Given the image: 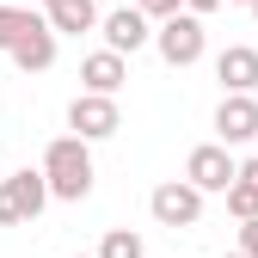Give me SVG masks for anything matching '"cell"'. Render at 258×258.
I'll return each mask as SVG.
<instances>
[{
  "instance_id": "cell-1",
  "label": "cell",
  "mask_w": 258,
  "mask_h": 258,
  "mask_svg": "<svg viewBox=\"0 0 258 258\" xmlns=\"http://www.w3.org/2000/svg\"><path fill=\"white\" fill-rule=\"evenodd\" d=\"M43 178H49V197H61V203L92 197V154H86V142L80 136H55L43 148Z\"/></svg>"
},
{
  "instance_id": "cell-2",
  "label": "cell",
  "mask_w": 258,
  "mask_h": 258,
  "mask_svg": "<svg viewBox=\"0 0 258 258\" xmlns=\"http://www.w3.org/2000/svg\"><path fill=\"white\" fill-rule=\"evenodd\" d=\"M203 19L197 13H166V19H154V49H160V61L166 68H190V61H203Z\"/></svg>"
},
{
  "instance_id": "cell-3",
  "label": "cell",
  "mask_w": 258,
  "mask_h": 258,
  "mask_svg": "<svg viewBox=\"0 0 258 258\" xmlns=\"http://www.w3.org/2000/svg\"><path fill=\"white\" fill-rule=\"evenodd\" d=\"M43 203H49V178H43V166H19L13 178H0V228L37 221Z\"/></svg>"
},
{
  "instance_id": "cell-4",
  "label": "cell",
  "mask_w": 258,
  "mask_h": 258,
  "mask_svg": "<svg viewBox=\"0 0 258 258\" xmlns=\"http://www.w3.org/2000/svg\"><path fill=\"white\" fill-rule=\"evenodd\" d=\"M148 209H154L160 228H197V221H203V190L190 178H166V184H154Z\"/></svg>"
},
{
  "instance_id": "cell-5",
  "label": "cell",
  "mask_w": 258,
  "mask_h": 258,
  "mask_svg": "<svg viewBox=\"0 0 258 258\" xmlns=\"http://www.w3.org/2000/svg\"><path fill=\"white\" fill-rule=\"evenodd\" d=\"M68 129H74L80 142H105V136H117V129H123L117 99H111V92H80V99L68 105Z\"/></svg>"
},
{
  "instance_id": "cell-6",
  "label": "cell",
  "mask_w": 258,
  "mask_h": 258,
  "mask_svg": "<svg viewBox=\"0 0 258 258\" xmlns=\"http://www.w3.org/2000/svg\"><path fill=\"white\" fill-rule=\"evenodd\" d=\"M234 172H240V166H234V154L221 148V142H203V148H190V160H184V178L197 184L203 197H209V190H228V184H234Z\"/></svg>"
},
{
  "instance_id": "cell-7",
  "label": "cell",
  "mask_w": 258,
  "mask_h": 258,
  "mask_svg": "<svg viewBox=\"0 0 258 258\" xmlns=\"http://www.w3.org/2000/svg\"><path fill=\"white\" fill-rule=\"evenodd\" d=\"M99 25H105V49H117V55H136L142 43H154V19H148L142 7H117V13H105Z\"/></svg>"
},
{
  "instance_id": "cell-8",
  "label": "cell",
  "mask_w": 258,
  "mask_h": 258,
  "mask_svg": "<svg viewBox=\"0 0 258 258\" xmlns=\"http://www.w3.org/2000/svg\"><path fill=\"white\" fill-rule=\"evenodd\" d=\"M215 136L221 148H240L258 136V105H252V92H228V99L215 105Z\"/></svg>"
},
{
  "instance_id": "cell-9",
  "label": "cell",
  "mask_w": 258,
  "mask_h": 258,
  "mask_svg": "<svg viewBox=\"0 0 258 258\" xmlns=\"http://www.w3.org/2000/svg\"><path fill=\"white\" fill-rule=\"evenodd\" d=\"M25 74H43V68H55V31H49V19H31L19 37H13V49H7Z\"/></svg>"
},
{
  "instance_id": "cell-10",
  "label": "cell",
  "mask_w": 258,
  "mask_h": 258,
  "mask_svg": "<svg viewBox=\"0 0 258 258\" xmlns=\"http://www.w3.org/2000/svg\"><path fill=\"white\" fill-rule=\"evenodd\" d=\"M215 80H221V92H252L258 86V49L252 43H228L215 55Z\"/></svg>"
},
{
  "instance_id": "cell-11",
  "label": "cell",
  "mask_w": 258,
  "mask_h": 258,
  "mask_svg": "<svg viewBox=\"0 0 258 258\" xmlns=\"http://www.w3.org/2000/svg\"><path fill=\"white\" fill-rule=\"evenodd\" d=\"M80 80H86V92H111V99H117V86L129 80V55H117V49L86 55L80 61Z\"/></svg>"
},
{
  "instance_id": "cell-12",
  "label": "cell",
  "mask_w": 258,
  "mask_h": 258,
  "mask_svg": "<svg viewBox=\"0 0 258 258\" xmlns=\"http://www.w3.org/2000/svg\"><path fill=\"white\" fill-rule=\"evenodd\" d=\"M43 19H49L55 37H80V31L99 25V7L92 0H43Z\"/></svg>"
},
{
  "instance_id": "cell-13",
  "label": "cell",
  "mask_w": 258,
  "mask_h": 258,
  "mask_svg": "<svg viewBox=\"0 0 258 258\" xmlns=\"http://www.w3.org/2000/svg\"><path fill=\"white\" fill-rule=\"evenodd\" d=\"M99 258H142V234H129V228H111L99 240Z\"/></svg>"
},
{
  "instance_id": "cell-14",
  "label": "cell",
  "mask_w": 258,
  "mask_h": 258,
  "mask_svg": "<svg viewBox=\"0 0 258 258\" xmlns=\"http://www.w3.org/2000/svg\"><path fill=\"white\" fill-rule=\"evenodd\" d=\"M221 197H228V215H240V221H246V215H258V184H246V178H234Z\"/></svg>"
},
{
  "instance_id": "cell-15",
  "label": "cell",
  "mask_w": 258,
  "mask_h": 258,
  "mask_svg": "<svg viewBox=\"0 0 258 258\" xmlns=\"http://www.w3.org/2000/svg\"><path fill=\"white\" fill-rule=\"evenodd\" d=\"M31 19H37V13H25V7H0V49H13V37H19Z\"/></svg>"
},
{
  "instance_id": "cell-16",
  "label": "cell",
  "mask_w": 258,
  "mask_h": 258,
  "mask_svg": "<svg viewBox=\"0 0 258 258\" xmlns=\"http://www.w3.org/2000/svg\"><path fill=\"white\" fill-rule=\"evenodd\" d=\"M240 252H246V258H258V215H246V221H240Z\"/></svg>"
},
{
  "instance_id": "cell-17",
  "label": "cell",
  "mask_w": 258,
  "mask_h": 258,
  "mask_svg": "<svg viewBox=\"0 0 258 258\" xmlns=\"http://www.w3.org/2000/svg\"><path fill=\"white\" fill-rule=\"evenodd\" d=\"M136 7H142L148 19H166V13H178V7H184V0H136Z\"/></svg>"
},
{
  "instance_id": "cell-18",
  "label": "cell",
  "mask_w": 258,
  "mask_h": 258,
  "mask_svg": "<svg viewBox=\"0 0 258 258\" xmlns=\"http://www.w3.org/2000/svg\"><path fill=\"white\" fill-rule=\"evenodd\" d=\"M215 7H221V0H184V13H197V19H209Z\"/></svg>"
},
{
  "instance_id": "cell-19",
  "label": "cell",
  "mask_w": 258,
  "mask_h": 258,
  "mask_svg": "<svg viewBox=\"0 0 258 258\" xmlns=\"http://www.w3.org/2000/svg\"><path fill=\"white\" fill-rule=\"evenodd\" d=\"M234 178H246V184H258V154H252V160H246V166H240V172H234Z\"/></svg>"
},
{
  "instance_id": "cell-20",
  "label": "cell",
  "mask_w": 258,
  "mask_h": 258,
  "mask_svg": "<svg viewBox=\"0 0 258 258\" xmlns=\"http://www.w3.org/2000/svg\"><path fill=\"white\" fill-rule=\"evenodd\" d=\"M246 7H252V19H258V0H246Z\"/></svg>"
},
{
  "instance_id": "cell-21",
  "label": "cell",
  "mask_w": 258,
  "mask_h": 258,
  "mask_svg": "<svg viewBox=\"0 0 258 258\" xmlns=\"http://www.w3.org/2000/svg\"><path fill=\"white\" fill-rule=\"evenodd\" d=\"M221 258H246V252H221Z\"/></svg>"
},
{
  "instance_id": "cell-22",
  "label": "cell",
  "mask_w": 258,
  "mask_h": 258,
  "mask_svg": "<svg viewBox=\"0 0 258 258\" xmlns=\"http://www.w3.org/2000/svg\"><path fill=\"white\" fill-rule=\"evenodd\" d=\"M240 7H246V0H240Z\"/></svg>"
}]
</instances>
